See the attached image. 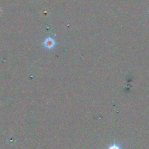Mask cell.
<instances>
[{"instance_id": "2", "label": "cell", "mask_w": 149, "mask_h": 149, "mask_svg": "<svg viewBox=\"0 0 149 149\" xmlns=\"http://www.w3.org/2000/svg\"><path fill=\"white\" fill-rule=\"evenodd\" d=\"M44 44H45V45L46 47L49 48H52L54 45L55 41L52 38H48L46 39Z\"/></svg>"}, {"instance_id": "1", "label": "cell", "mask_w": 149, "mask_h": 149, "mask_svg": "<svg viewBox=\"0 0 149 149\" xmlns=\"http://www.w3.org/2000/svg\"><path fill=\"white\" fill-rule=\"evenodd\" d=\"M105 149H124V146L120 141H115L108 144Z\"/></svg>"}]
</instances>
